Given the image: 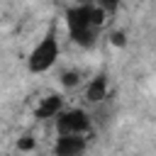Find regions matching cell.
<instances>
[{"mask_svg": "<svg viewBox=\"0 0 156 156\" xmlns=\"http://www.w3.org/2000/svg\"><path fill=\"white\" fill-rule=\"evenodd\" d=\"M56 58H58V41H56L54 37H46V39H41V41L37 44V49L32 51V56H29V71L44 73V71H49V68L56 63Z\"/></svg>", "mask_w": 156, "mask_h": 156, "instance_id": "obj_1", "label": "cell"}, {"mask_svg": "<svg viewBox=\"0 0 156 156\" xmlns=\"http://www.w3.org/2000/svg\"><path fill=\"white\" fill-rule=\"evenodd\" d=\"M90 127V119L83 110H71V112H58L56 115V129H58V136L61 134H85Z\"/></svg>", "mask_w": 156, "mask_h": 156, "instance_id": "obj_2", "label": "cell"}, {"mask_svg": "<svg viewBox=\"0 0 156 156\" xmlns=\"http://www.w3.org/2000/svg\"><path fill=\"white\" fill-rule=\"evenodd\" d=\"M85 149V139L80 134H61L56 139L54 154L56 156H80Z\"/></svg>", "mask_w": 156, "mask_h": 156, "instance_id": "obj_3", "label": "cell"}, {"mask_svg": "<svg viewBox=\"0 0 156 156\" xmlns=\"http://www.w3.org/2000/svg\"><path fill=\"white\" fill-rule=\"evenodd\" d=\"M61 105H63L61 95H49V98H44V100L39 102V107H37V117H39V119L56 117V115L61 112Z\"/></svg>", "mask_w": 156, "mask_h": 156, "instance_id": "obj_4", "label": "cell"}, {"mask_svg": "<svg viewBox=\"0 0 156 156\" xmlns=\"http://www.w3.org/2000/svg\"><path fill=\"white\" fill-rule=\"evenodd\" d=\"M105 98H107V80H105L102 76H98V78H93L90 85L85 88V100H88V102H100V100H105Z\"/></svg>", "mask_w": 156, "mask_h": 156, "instance_id": "obj_5", "label": "cell"}, {"mask_svg": "<svg viewBox=\"0 0 156 156\" xmlns=\"http://www.w3.org/2000/svg\"><path fill=\"white\" fill-rule=\"evenodd\" d=\"M61 85H63L66 90L78 88V85H80V73H78V71H66V73L61 76Z\"/></svg>", "mask_w": 156, "mask_h": 156, "instance_id": "obj_6", "label": "cell"}, {"mask_svg": "<svg viewBox=\"0 0 156 156\" xmlns=\"http://www.w3.org/2000/svg\"><path fill=\"white\" fill-rule=\"evenodd\" d=\"M110 44H112V46H124V44H127L124 29H112V32H110Z\"/></svg>", "mask_w": 156, "mask_h": 156, "instance_id": "obj_7", "label": "cell"}, {"mask_svg": "<svg viewBox=\"0 0 156 156\" xmlns=\"http://www.w3.org/2000/svg\"><path fill=\"white\" fill-rule=\"evenodd\" d=\"M34 146H37V139L29 136V134H24V136L17 139V149H20V151H32Z\"/></svg>", "mask_w": 156, "mask_h": 156, "instance_id": "obj_8", "label": "cell"}, {"mask_svg": "<svg viewBox=\"0 0 156 156\" xmlns=\"http://www.w3.org/2000/svg\"><path fill=\"white\" fill-rule=\"evenodd\" d=\"M95 5H98V7H102V10L107 12V15H110L112 10H117V0H98Z\"/></svg>", "mask_w": 156, "mask_h": 156, "instance_id": "obj_9", "label": "cell"}]
</instances>
